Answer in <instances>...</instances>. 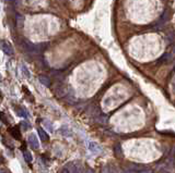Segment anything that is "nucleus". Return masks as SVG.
<instances>
[{"label": "nucleus", "mask_w": 175, "mask_h": 173, "mask_svg": "<svg viewBox=\"0 0 175 173\" xmlns=\"http://www.w3.org/2000/svg\"><path fill=\"white\" fill-rule=\"evenodd\" d=\"M121 173H132V172H130V171H128V170H126V171H123V172H121Z\"/></svg>", "instance_id": "nucleus-24"}, {"label": "nucleus", "mask_w": 175, "mask_h": 173, "mask_svg": "<svg viewBox=\"0 0 175 173\" xmlns=\"http://www.w3.org/2000/svg\"><path fill=\"white\" fill-rule=\"evenodd\" d=\"M11 135H12L15 139H21V133H20L18 127H13L12 130H11Z\"/></svg>", "instance_id": "nucleus-12"}, {"label": "nucleus", "mask_w": 175, "mask_h": 173, "mask_svg": "<svg viewBox=\"0 0 175 173\" xmlns=\"http://www.w3.org/2000/svg\"><path fill=\"white\" fill-rule=\"evenodd\" d=\"M61 173H69V171H68L67 168H65V169H64L63 171H61Z\"/></svg>", "instance_id": "nucleus-23"}, {"label": "nucleus", "mask_w": 175, "mask_h": 173, "mask_svg": "<svg viewBox=\"0 0 175 173\" xmlns=\"http://www.w3.org/2000/svg\"><path fill=\"white\" fill-rule=\"evenodd\" d=\"M22 45H23L24 49L26 50V51H30V52H35L36 50H39V46L34 45V44H32L31 41H23V43H22Z\"/></svg>", "instance_id": "nucleus-3"}, {"label": "nucleus", "mask_w": 175, "mask_h": 173, "mask_svg": "<svg viewBox=\"0 0 175 173\" xmlns=\"http://www.w3.org/2000/svg\"><path fill=\"white\" fill-rule=\"evenodd\" d=\"M1 49H2V51L6 55H8V56H12L13 55V48H12V46H11V44L8 43V41H1Z\"/></svg>", "instance_id": "nucleus-2"}, {"label": "nucleus", "mask_w": 175, "mask_h": 173, "mask_svg": "<svg viewBox=\"0 0 175 173\" xmlns=\"http://www.w3.org/2000/svg\"><path fill=\"white\" fill-rule=\"evenodd\" d=\"M167 17H169V12H167V10L162 13V15L160 17V20H159L158 23L156 24V26H159V25H161V24L165 23V21L167 20Z\"/></svg>", "instance_id": "nucleus-8"}, {"label": "nucleus", "mask_w": 175, "mask_h": 173, "mask_svg": "<svg viewBox=\"0 0 175 173\" xmlns=\"http://www.w3.org/2000/svg\"><path fill=\"white\" fill-rule=\"evenodd\" d=\"M37 132H39V137L42 138V141L47 142L48 139H49V136H48L47 133H46L45 131H44V128L39 127V128H37Z\"/></svg>", "instance_id": "nucleus-6"}, {"label": "nucleus", "mask_w": 175, "mask_h": 173, "mask_svg": "<svg viewBox=\"0 0 175 173\" xmlns=\"http://www.w3.org/2000/svg\"><path fill=\"white\" fill-rule=\"evenodd\" d=\"M39 79L44 86H47V87L50 86V79H49V77L46 76V75H39Z\"/></svg>", "instance_id": "nucleus-7"}, {"label": "nucleus", "mask_w": 175, "mask_h": 173, "mask_svg": "<svg viewBox=\"0 0 175 173\" xmlns=\"http://www.w3.org/2000/svg\"><path fill=\"white\" fill-rule=\"evenodd\" d=\"M23 157H24V159H25V161L28 163L32 162L33 157H32V155H31V152H28V150H24V151H23Z\"/></svg>", "instance_id": "nucleus-13"}, {"label": "nucleus", "mask_w": 175, "mask_h": 173, "mask_svg": "<svg viewBox=\"0 0 175 173\" xmlns=\"http://www.w3.org/2000/svg\"><path fill=\"white\" fill-rule=\"evenodd\" d=\"M139 173H152V170L150 169V168H146L145 170H142V171L139 172Z\"/></svg>", "instance_id": "nucleus-20"}, {"label": "nucleus", "mask_w": 175, "mask_h": 173, "mask_svg": "<svg viewBox=\"0 0 175 173\" xmlns=\"http://www.w3.org/2000/svg\"><path fill=\"white\" fill-rule=\"evenodd\" d=\"M88 148L91 152H93V154H101L102 152V147L99 144L94 143V142H90L88 145Z\"/></svg>", "instance_id": "nucleus-4"}, {"label": "nucleus", "mask_w": 175, "mask_h": 173, "mask_svg": "<svg viewBox=\"0 0 175 173\" xmlns=\"http://www.w3.org/2000/svg\"><path fill=\"white\" fill-rule=\"evenodd\" d=\"M102 173H113V170L110 166L106 165V166H104L103 170H102Z\"/></svg>", "instance_id": "nucleus-16"}, {"label": "nucleus", "mask_w": 175, "mask_h": 173, "mask_svg": "<svg viewBox=\"0 0 175 173\" xmlns=\"http://www.w3.org/2000/svg\"><path fill=\"white\" fill-rule=\"evenodd\" d=\"M15 110H17V114L19 115V117H22V118H28V111H26V109H24V108L19 107V108H17Z\"/></svg>", "instance_id": "nucleus-10"}, {"label": "nucleus", "mask_w": 175, "mask_h": 173, "mask_svg": "<svg viewBox=\"0 0 175 173\" xmlns=\"http://www.w3.org/2000/svg\"><path fill=\"white\" fill-rule=\"evenodd\" d=\"M22 70H23V73H24V74L26 75V77H30V72H28V69H26L24 65L22 66Z\"/></svg>", "instance_id": "nucleus-19"}, {"label": "nucleus", "mask_w": 175, "mask_h": 173, "mask_svg": "<svg viewBox=\"0 0 175 173\" xmlns=\"http://www.w3.org/2000/svg\"><path fill=\"white\" fill-rule=\"evenodd\" d=\"M59 133H60L61 135H64V136H71V131L69 130V127L68 126H61L60 130H59Z\"/></svg>", "instance_id": "nucleus-9"}, {"label": "nucleus", "mask_w": 175, "mask_h": 173, "mask_svg": "<svg viewBox=\"0 0 175 173\" xmlns=\"http://www.w3.org/2000/svg\"><path fill=\"white\" fill-rule=\"evenodd\" d=\"M170 59H171V55H170L169 52H167V54H164L160 59H159V62H160V63H165V62H167Z\"/></svg>", "instance_id": "nucleus-14"}, {"label": "nucleus", "mask_w": 175, "mask_h": 173, "mask_svg": "<svg viewBox=\"0 0 175 173\" xmlns=\"http://www.w3.org/2000/svg\"><path fill=\"white\" fill-rule=\"evenodd\" d=\"M0 119L2 120V122H3V123H8V121H7V118H6V115H4L3 112H0Z\"/></svg>", "instance_id": "nucleus-18"}, {"label": "nucleus", "mask_w": 175, "mask_h": 173, "mask_svg": "<svg viewBox=\"0 0 175 173\" xmlns=\"http://www.w3.org/2000/svg\"><path fill=\"white\" fill-rule=\"evenodd\" d=\"M28 144H30V146L33 148V149H39V139L36 138L35 134H31L30 136H28Z\"/></svg>", "instance_id": "nucleus-5"}, {"label": "nucleus", "mask_w": 175, "mask_h": 173, "mask_svg": "<svg viewBox=\"0 0 175 173\" xmlns=\"http://www.w3.org/2000/svg\"><path fill=\"white\" fill-rule=\"evenodd\" d=\"M163 173H170V172H163Z\"/></svg>", "instance_id": "nucleus-25"}, {"label": "nucleus", "mask_w": 175, "mask_h": 173, "mask_svg": "<svg viewBox=\"0 0 175 173\" xmlns=\"http://www.w3.org/2000/svg\"><path fill=\"white\" fill-rule=\"evenodd\" d=\"M15 21H17V26L19 27H23L24 24V17L22 14H17L15 15Z\"/></svg>", "instance_id": "nucleus-11"}, {"label": "nucleus", "mask_w": 175, "mask_h": 173, "mask_svg": "<svg viewBox=\"0 0 175 173\" xmlns=\"http://www.w3.org/2000/svg\"><path fill=\"white\" fill-rule=\"evenodd\" d=\"M21 125L23 126V127H25V128H30V127H31V124L28 123V121H22Z\"/></svg>", "instance_id": "nucleus-17"}, {"label": "nucleus", "mask_w": 175, "mask_h": 173, "mask_svg": "<svg viewBox=\"0 0 175 173\" xmlns=\"http://www.w3.org/2000/svg\"><path fill=\"white\" fill-rule=\"evenodd\" d=\"M146 168H148L147 166H145V165H139V163H129L128 165V167H127V170L128 171H130V172H132V173H139V172H141L142 170H145Z\"/></svg>", "instance_id": "nucleus-1"}, {"label": "nucleus", "mask_w": 175, "mask_h": 173, "mask_svg": "<svg viewBox=\"0 0 175 173\" xmlns=\"http://www.w3.org/2000/svg\"><path fill=\"white\" fill-rule=\"evenodd\" d=\"M115 152H117V151H119L121 152V145H119V144H117V146H115Z\"/></svg>", "instance_id": "nucleus-21"}, {"label": "nucleus", "mask_w": 175, "mask_h": 173, "mask_svg": "<svg viewBox=\"0 0 175 173\" xmlns=\"http://www.w3.org/2000/svg\"><path fill=\"white\" fill-rule=\"evenodd\" d=\"M85 173H94V171H93L92 169H87V170H85Z\"/></svg>", "instance_id": "nucleus-22"}, {"label": "nucleus", "mask_w": 175, "mask_h": 173, "mask_svg": "<svg viewBox=\"0 0 175 173\" xmlns=\"http://www.w3.org/2000/svg\"><path fill=\"white\" fill-rule=\"evenodd\" d=\"M43 126L46 128V130L49 131V132H53V131H54V127H53V124L50 123L49 121H47V120L43 121Z\"/></svg>", "instance_id": "nucleus-15"}]
</instances>
